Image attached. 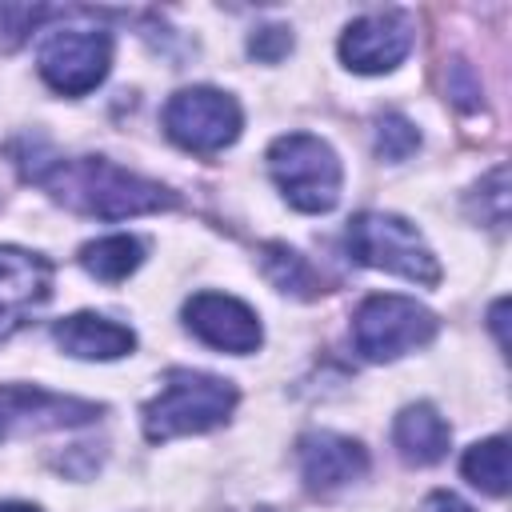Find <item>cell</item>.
<instances>
[{"mask_svg":"<svg viewBox=\"0 0 512 512\" xmlns=\"http://www.w3.org/2000/svg\"><path fill=\"white\" fill-rule=\"evenodd\" d=\"M268 172L296 212H332L340 200L344 168L328 140L312 132H284L268 148Z\"/></svg>","mask_w":512,"mask_h":512,"instance_id":"3","label":"cell"},{"mask_svg":"<svg viewBox=\"0 0 512 512\" xmlns=\"http://www.w3.org/2000/svg\"><path fill=\"white\" fill-rule=\"evenodd\" d=\"M504 308H508L504 300H496V304H492V328H496V336H500V348L508 344V340H504Z\"/></svg>","mask_w":512,"mask_h":512,"instance_id":"22","label":"cell"},{"mask_svg":"<svg viewBox=\"0 0 512 512\" xmlns=\"http://www.w3.org/2000/svg\"><path fill=\"white\" fill-rule=\"evenodd\" d=\"M52 340L76 360H120L136 348V336L128 324H116V320L96 316V312L64 316L52 328Z\"/></svg>","mask_w":512,"mask_h":512,"instance_id":"13","label":"cell"},{"mask_svg":"<svg viewBox=\"0 0 512 512\" xmlns=\"http://www.w3.org/2000/svg\"><path fill=\"white\" fill-rule=\"evenodd\" d=\"M260 512H268V508H260Z\"/></svg>","mask_w":512,"mask_h":512,"instance_id":"24","label":"cell"},{"mask_svg":"<svg viewBox=\"0 0 512 512\" xmlns=\"http://www.w3.org/2000/svg\"><path fill=\"white\" fill-rule=\"evenodd\" d=\"M248 52H252L256 60H264V64H276L280 56H288V52H292V32H288L284 24L256 28V32L248 36Z\"/></svg>","mask_w":512,"mask_h":512,"instance_id":"19","label":"cell"},{"mask_svg":"<svg viewBox=\"0 0 512 512\" xmlns=\"http://www.w3.org/2000/svg\"><path fill=\"white\" fill-rule=\"evenodd\" d=\"M424 512H472V508L460 496H452V492H432L424 500Z\"/></svg>","mask_w":512,"mask_h":512,"instance_id":"21","label":"cell"},{"mask_svg":"<svg viewBox=\"0 0 512 512\" xmlns=\"http://www.w3.org/2000/svg\"><path fill=\"white\" fill-rule=\"evenodd\" d=\"M16 164L32 184H40L60 204L84 216L128 220L176 204V196L164 184L136 176L104 156H56V152H40L36 144H16Z\"/></svg>","mask_w":512,"mask_h":512,"instance_id":"1","label":"cell"},{"mask_svg":"<svg viewBox=\"0 0 512 512\" xmlns=\"http://www.w3.org/2000/svg\"><path fill=\"white\" fill-rule=\"evenodd\" d=\"M80 264L88 268V276H96L104 284H120L144 264V244L136 236H128V232L100 236V240L80 248Z\"/></svg>","mask_w":512,"mask_h":512,"instance_id":"15","label":"cell"},{"mask_svg":"<svg viewBox=\"0 0 512 512\" xmlns=\"http://www.w3.org/2000/svg\"><path fill=\"white\" fill-rule=\"evenodd\" d=\"M100 416V404L60 396L48 388L28 384H0V440L16 432H52V428H76L92 424Z\"/></svg>","mask_w":512,"mask_h":512,"instance_id":"8","label":"cell"},{"mask_svg":"<svg viewBox=\"0 0 512 512\" xmlns=\"http://www.w3.org/2000/svg\"><path fill=\"white\" fill-rule=\"evenodd\" d=\"M296 460H300V476H304L308 492H316V496H332V492L364 480V472H368L364 444L352 436H340V432H304L296 440Z\"/></svg>","mask_w":512,"mask_h":512,"instance_id":"12","label":"cell"},{"mask_svg":"<svg viewBox=\"0 0 512 512\" xmlns=\"http://www.w3.org/2000/svg\"><path fill=\"white\" fill-rule=\"evenodd\" d=\"M260 260H264V276H268L280 292H292V296H316V292H320L316 272H312L308 260H304L300 252H292L288 244H268Z\"/></svg>","mask_w":512,"mask_h":512,"instance_id":"17","label":"cell"},{"mask_svg":"<svg viewBox=\"0 0 512 512\" xmlns=\"http://www.w3.org/2000/svg\"><path fill=\"white\" fill-rule=\"evenodd\" d=\"M236 384L212 372H196V368H172L164 376L160 396H152L140 412L144 420V436L152 444L172 440V436H196V432H212L220 428L232 408H236Z\"/></svg>","mask_w":512,"mask_h":512,"instance_id":"2","label":"cell"},{"mask_svg":"<svg viewBox=\"0 0 512 512\" xmlns=\"http://www.w3.org/2000/svg\"><path fill=\"white\" fill-rule=\"evenodd\" d=\"M112 68V36L100 28H60L40 48V76L60 96H88Z\"/></svg>","mask_w":512,"mask_h":512,"instance_id":"7","label":"cell"},{"mask_svg":"<svg viewBox=\"0 0 512 512\" xmlns=\"http://www.w3.org/2000/svg\"><path fill=\"white\" fill-rule=\"evenodd\" d=\"M460 472L468 484H476L488 496H504L508 492V440L504 436H488L480 444H472L460 460Z\"/></svg>","mask_w":512,"mask_h":512,"instance_id":"16","label":"cell"},{"mask_svg":"<svg viewBox=\"0 0 512 512\" xmlns=\"http://www.w3.org/2000/svg\"><path fill=\"white\" fill-rule=\"evenodd\" d=\"M240 104L220 92V88H180L168 104H164V132L172 144H180L184 152L196 156H212L220 148H228L240 136Z\"/></svg>","mask_w":512,"mask_h":512,"instance_id":"6","label":"cell"},{"mask_svg":"<svg viewBox=\"0 0 512 512\" xmlns=\"http://www.w3.org/2000/svg\"><path fill=\"white\" fill-rule=\"evenodd\" d=\"M440 320L436 312H428L424 304H416L412 296H392V292H376L368 296L356 316H352V340L356 352L364 360H400L404 352L424 348L436 336Z\"/></svg>","mask_w":512,"mask_h":512,"instance_id":"5","label":"cell"},{"mask_svg":"<svg viewBox=\"0 0 512 512\" xmlns=\"http://www.w3.org/2000/svg\"><path fill=\"white\" fill-rule=\"evenodd\" d=\"M412 48V20L404 12H368L352 20L340 36V60L352 72L376 76L392 72Z\"/></svg>","mask_w":512,"mask_h":512,"instance_id":"11","label":"cell"},{"mask_svg":"<svg viewBox=\"0 0 512 512\" xmlns=\"http://www.w3.org/2000/svg\"><path fill=\"white\" fill-rule=\"evenodd\" d=\"M184 324H188V332L196 340H204L208 348L232 352V356L256 352L260 340H264V328H260L256 312L244 300L228 296V292H196V296H188Z\"/></svg>","mask_w":512,"mask_h":512,"instance_id":"9","label":"cell"},{"mask_svg":"<svg viewBox=\"0 0 512 512\" xmlns=\"http://www.w3.org/2000/svg\"><path fill=\"white\" fill-rule=\"evenodd\" d=\"M52 296V264L28 248L0 244V340L20 332Z\"/></svg>","mask_w":512,"mask_h":512,"instance_id":"10","label":"cell"},{"mask_svg":"<svg viewBox=\"0 0 512 512\" xmlns=\"http://www.w3.org/2000/svg\"><path fill=\"white\" fill-rule=\"evenodd\" d=\"M416 148H420V132H416V124L408 116L384 112L376 120V152H380V160H408Z\"/></svg>","mask_w":512,"mask_h":512,"instance_id":"18","label":"cell"},{"mask_svg":"<svg viewBox=\"0 0 512 512\" xmlns=\"http://www.w3.org/2000/svg\"><path fill=\"white\" fill-rule=\"evenodd\" d=\"M0 512H40L36 504H20V500H0Z\"/></svg>","mask_w":512,"mask_h":512,"instance_id":"23","label":"cell"},{"mask_svg":"<svg viewBox=\"0 0 512 512\" xmlns=\"http://www.w3.org/2000/svg\"><path fill=\"white\" fill-rule=\"evenodd\" d=\"M348 252L356 264L404 276L412 284H440V260L412 220L396 212H356L348 220Z\"/></svg>","mask_w":512,"mask_h":512,"instance_id":"4","label":"cell"},{"mask_svg":"<svg viewBox=\"0 0 512 512\" xmlns=\"http://www.w3.org/2000/svg\"><path fill=\"white\" fill-rule=\"evenodd\" d=\"M392 440H396V448H400V456L408 464H420L424 468V464L444 460L448 440H452V428H448V420L432 404H408L396 416V424H392Z\"/></svg>","mask_w":512,"mask_h":512,"instance_id":"14","label":"cell"},{"mask_svg":"<svg viewBox=\"0 0 512 512\" xmlns=\"http://www.w3.org/2000/svg\"><path fill=\"white\" fill-rule=\"evenodd\" d=\"M448 96L460 104V108H476L480 104V84H472V72L468 64H452V76H448Z\"/></svg>","mask_w":512,"mask_h":512,"instance_id":"20","label":"cell"}]
</instances>
